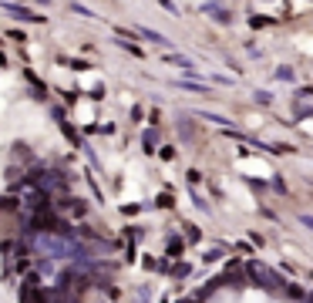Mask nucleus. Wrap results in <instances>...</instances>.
I'll return each instance as SVG.
<instances>
[{"label": "nucleus", "mask_w": 313, "mask_h": 303, "mask_svg": "<svg viewBox=\"0 0 313 303\" xmlns=\"http://www.w3.org/2000/svg\"><path fill=\"white\" fill-rule=\"evenodd\" d=\"M20 303H51V300H47L44 287H34V283H27V287L20 290Z\"/></svg>", "instance_id": "obj_2"}, {"label": "nucleus", "mask_w": 313, "mask_h": 303, "mask_svg": "<svg viewBox=\"0 0 313 303\" xmlns=\"http://www.w3.org/2000/svg\"><path fill=\"white\" fill-rule=\"evenodd\" d=\"M145 149H149V152L155 149V132H149V135H145Z\"/></svg>", "instance_id": "obj_7"}, {"label": "nucleus", "mask_w": 313, "mask_h": 303, "mask_svg": "<svg viewBox=\"0 0 313 303\" xmlns=\"http://www.w3.org/2000/svg\"><path fill=\"white\" fill-rule=\"evenodd\" d=\"M7 10H14L20 20H44V17H37V14H30V10H24V7H7Z\"/></svg>", "instance_id": "obj_3"}, {"label": "nucleus", "mask_w": 313, "mask_h": 303, "mask_svg": "<svg viewBox=\"0 0 313 303\" xmlns=\"http://www.w3.org/2000/svg\"><path fill=\"white\" fill-rule=\"evenodd\" d=\"M175 253H182V239L172 236V239H168V256H175Z\"/></svg>", "instance_id": "obj_4"}, {"label": "nucleus", "mask_w": 313, "mask_h": 303, "mask_svg": "<svg viewBox=\"0 0 313 303\" xmlns=\"http://www.w3.org/2000/svg\"><path fill=\"white\" fill-rule=\"evenodd\" d=\"M249 276H253V280H259V283H266L269 290H280V280H276V273H269L266 266H256V263H253V266H249Z\"/></svg>", "instance_id": "obj_1"}, {"label": "nucleus", "mask_w": 313, "mask_h": 303, "mask_svg": "<svg viewBox=\"0 0 313 303\" xmlns=\"http://www.w3.org/2000/svg\"><path fill=\"white\" fill-rule=\"evenodd\" d=\"M185 303H192V300H185Z\"/></svg>", "instance_id": "obj_8"}, {"label": "nucleus", "mask_w": 313, "mask_h": 303, "mask_svg": "<svg viewBox=\"0 0 313 303\" xmlns=\"http://www.w3.org/2000/svg\"><path fill=\"white\" fill-rule=\"evenodd\" d=\"M219 256H223V249H209V253H206V256H202V259H206V263H216V259H219Z\"/></svg>", "instance_id": "obj_6"}, {"label": "nucleus", "mask_w": 313, "mask_h": 303, "mask_svg": "<svg viewBox=\"0 0 313 303\" xmlns=\"http://www.w3.org/2000/svg\"><path fill=\"white\" fill-rule=\"evenodd\" d=\"M276 77H280V81H293V68H280Z\"/></svg>", "instance_id": "obj_5"}]
</instances>
